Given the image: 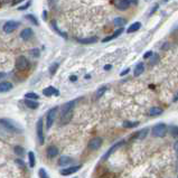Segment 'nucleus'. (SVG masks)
<instances>
[{"instance_id":"47","label":"nucleus","mask_w":178,"mask_h":178,"mask_svg":"<svg viewBox=\"0 0 178 178\" xmlns=\"http://www.w3.org/2000/svg\"><path fill=\"white\" fill-rule=\"evenodd\" d=\"M46 15H47V13H46V11H44V13H43V18H44V19H46Z\"/></svg>"},{"instance_id":"28","label":"nucleus","mask_w":178,"mask_h":178,"mask_svg":"<svg viewBox=\"0 0 178 178\" xmlns=\"http://www.w3.org/2000/svg\"><path fill=\"white\" fill-rule=\"evenodd\" d=\"M148 131H149V129L145 128V129H144L142 131H140V132L137 133V135H136L137 138H138V139H144V138H146V136H147V133H148Z\"/></svg>"},{"instance_id":"42","label":"nucleus","mask_w":178,"mask_h":178,"mask_svg":"<svg viewBox=\"0 0 178 178\" xmlns=\"http://www.w3.org/2000/svg\"><path fill=\"white\" fill-rule=\"evenodd\" d=\"M129 71H130V69H125V71H123V72L121 73V74H120V75H121V76H123V75L128 74V73H129Z\"/></svg>"},{"instance_id":"32","label":"nucleus","mask_w":178,"mask_h":178,"mask_svg":"<svg viewBox=\"0 0 178 178\" xmlns=\"http://www.w3.org/2000/svg\"><path fill=\"white\" fill-rule=\"evenodd\" d=\"M15 152H16L17 155H19V156H23V155L25 154V150L23 147L17 146V147H15Z\"/></svg>"},{"instance_id":"17","label":"nucleus","mask_w":178,"mask_h":178,"mask_svg":"<svg viewBox=\"0 0 178 178\" xmlns=\"http://www.w3.org/2000/svg\"><path fill=\"white\" fill-rule=\"evenodd\" d=\"M144 71H145L144 63H139L138 65L135 67V72H133V74H135V76H139V75L142 74V72H144Z\"/></svg>"},{"instance_id":"11","label":"nucleus","mask_w":178,"mask_h":178,"mask_svg":"<svg viewBox=\"0 0 178 178\" xmlns=\"http://www.w3.org/2000/svg\"><path fill=\"white\" fill-rule=\"evenodd\" d=\"M115 6H117V8L120 9V10H125V9H128L130 7L131 3L129 0H118L117 3H115Z\"/></svg>"},{"instance_id":"3","label":"nucleus","mask_w":178,"mask_h":178,"mask_svg":"<svg viewBox=\"0 0 178 178\" xmlns=\"http://www.w3.org/2000/svg\"><path fill=\"white\" fill-rule=\"evenodd\" d=\"M36 133H37V140L39 145H44V125H43V119H39L36 125Z\"/></svg>"},{"instance_id":"9","label":"nucleus","mask_w":178,"mask_h":178,"mask_svg":"<svg viewBox=\"0 0 178 178\" xmlns=\"http://www.w3.org/2000/svg\"><path fill=\"white\" fill-rule=\"evenodd\" d=\"M101 145H102V138H100V137H94V138L91 139L90 142H89V149H90V150H96V149H99L101 147Z\"/></svg>"},{"instance_id":"31","label":"nucleus","mask_w":178,"mask_h":178,"mask_svg":"<svg viewBox=\"0 0 178 178\" xmlns=\"http://www.w3.org/2000/svg\"><path fill=\"white\" fill-rule=\"evenodd\" d=\"M57 69H58V63H54L53 65L49 67V73H51L52 75H54L56 73V71H57Z\"/></svg>"},{"instance_id":"27","label":"nucleus","mask_w":178,"mask_h":178,"mask_svg":"<svg viewBox=\"0 0 178 178\" xmlns=\"http://www.w3.org/2000/svg\"><path fill=\"white\" fill-rule=\"evenodd\" d=\"M28 159H29V166L30 167H35V155L33 151L28 152Z\"/></svg>"},{"instance_id":"46","label":"nucleus","mask_w":178,"mask_h":178,"mask_svg":"<svg viewBox=\"0 0 178 178\" xmlns=\"http://www.w3.org/2000/svg\"><path fill=\"white\" fill-rule=\"evenodd\" d=\"M104 69H111V65H105V66H104Z\"/></svg>"},{"instance_id":"26","label":"nucleus","mask_w":178,"mask_h":178,"mask_svg":"<svg viewBox=\"0 0 178 178\" xmlns=\"http://www.w3.org/2000/svg\"><path fill=\"white\" fill-rule=\"evenodd\" d=\"M25 98L28 99V100H38L39 99V95L36 93H34V92H29V93H26L25 94Z\"/></svg>"},{"instance_id":"12","label":"nucleus","mask_w":178,"mask_h":178,"mask_svg":"<svg viewBox=\"0 0 178 178\" xmlns=\"http://www.w3.org/2000/svg\"><path fill=\"white\" fill-rule=\"evenodd\" d=\"M80 168H81V166H72V167H69V168L63 169L61 171V174L63 176H69V175H71V174H74V173H76V171H79Z\"/></svg>"},{"instance_id":"16","label":"nucleus","mask_w":178,"mask_h":178,"mask_svg":"<svg viewBox=\"0 0 178 178\" xmlns=\"http://www.w3.org/2000/svg\"><path fill=\"white\" fill-rule=\"evenodd\" d=\"M11 89H13V84H11L10 82H6V81H3V82H1V84H0V91H1L3 93L8 92V91H10Z\"/></svg>"},{"instance_id":"20","label":"nucleus","mask_w":178,"mask_h":178,"mask_svg":"<svg viewBox=\"0 0 178 178\" xmlns=\"http://www.w3.org/2000/svg\"><path fill=\"white\" fill-rule=\"evenodd\" d=\"M162 113V109L160 108H157V106H155V108H151L150 111H149V114L151 115V117H157V115H160Z\"/></svg>"},{"instance_id":"13","label":"nucleus","mask_w":178,"mask_h":178,"mask_svg":"<svg viewBox=\"0 0 178 178\" xmlns=\"http://www.w3.org/2000/svg\"><path fill=\"white\" fill-rule=\"evenodd\" d=\"M46 154H47L48 158H54L58 155V149L55 146H49L47 148V150H46Z\"/></svg>"},{"instance_id":"21","label":"nucleus","mask_w":178,"mask_h":178,"mask_svg":"<svg viewBox=\"0 0 178 178\" xmlns=\"http://www.w3.org/2000/svg\"><path fill=\"white\" fill-rule=\"evenodd\" d=\"M168 131H169L170 136L174 137V138H178V127L177 125H170L168 128Z\"/></svg>"},{"instance_id":"6","label":"nucleus","mask_w":178,"mask_h":178,"mask_svg":"<svg viewBox=\"0 0 178 178\" xmlns=\"http://www.w3.org/2000/svg\"><path fill=\"white\" fill-rule=\"evenodd\" d=\"M1 125H3L7 131H9V132H13V133L20 132V130H19L18 128L8 119H1Z\"/></svg>"},{"instance_id":"39","label":"nucleus","mask_w":178,"mask_h":178,"mask_svg":"<svg viewBox=\"0 0 178 178\" xmlns=\"http://www.w3.org/2000/svg\"><path fill=\"white\" fill-rule=\"evenodd\" d=\"M158 7H159V5H158V3H156V5H155V7H154V9H152V10L150 11V13H149V15H152V13H154L155 11H156V10L158 9Z\"/></svg>"},{"instance_id":"34","label":"nucleus","mask_w":178,"mask_h":178,"mask_svg":"<svg viewBox=\"0 0 178 178\" xmlns=\"http://www.w3.org/2000/svg\"><path fill=\"white\" fill-rule=\"evenodd\" d=\"M158 59H159V56H158L157 54H154L151 59H150V64H156L158 62Z\"/></svg>"},{"instance_id":"48","label":"nucleus","mask_w":178,"mask_h":178,"mask_svg":"<svg viewBox=\"0 0 178 178\" xmlns=\"http://www.w3.org/2000/svg\"><path fill=\"white\" fill-rule=\"evenodd\" d=\"M164 1H165V3H167V1H169V0H164Z\"/></svg>"},{"instance_id":"4","label":"nucleus","mask_w":178,"mask_h":178,"mask_svg":"<svg viewBox=\"0 0 178 178\" xmlns=\"http://www.w3.org/2000/svg\"><path fill=\"white\" fill-rule=\"evenodd\" d=\"M29 67V62L25 56H19L16 59V69L18 71H25Z\"/></svg>"},{"instance_id":"44","label":"nucleus","mask_w":178,"mask_h":178,"mask_svg":"<svg viewBox=\"0 0 178 178\" xmlns=\"http://www.w3.org/2000/svg\"><path fill=\"white\" fill-rule=\"evenodd\" d=\"M173 101H174V102H177V101H178V92L176 93V95L174 96V100H173Z\"/></svg>"},{"instance_id":"15","label":"nucleus","mask_w":178,"mask_h":178,"mask_svg":"<svg viewBox=\"0 0 178 178\" xmlns=\"http://www.w3.org/2000/svg\"><path fill=\"white\" fill-rule=\"evenodd\" d=\"M123 33V28H119V29H117L115 30L113 34L111 35V36H109V37H105V38H103L102 39V42L103 43H106V42H109V40H112V39H114V38H117V37H119L120 35L122 34Z\"/></svg>"},{"instance_id":"2","label":"nucleus","mask_w":178,"mask_h":178,"mask_svg":"<svg viewBox=\"0 0 178 178\" xmlns=\"http://www.w3.org/2000/svg\"><path fill=\"white\" fill-rule=\"evenodd\" d=\"M167 131H168V128L165 123H158V125H156L152 128L151 135L154 137H157V138L158 137H165Z\"/></svg>"},{"instance_id":"14","label":"nucleus","mask_w":178,"mask_h":178,"mask_svg":"<svg viewBox=\"0 0 178 178\" xmlns=\"http://www.w3.org/2000/svg\"><path fill=\"white\" fill-rule=\"evenodd\" d=\"M43 93H44V95L45 96H51L53 95V94H55V95H58V90L55 88H53V86H48V88L44 89V91H43Z\"/></svg>"},{"instance_id":"10","label":"nucleus","mask_w":178,"mask_h":178,"mask_svg":"<svg viewBox=\"0 0 178 178\" xmlns=\"http://www.w3.org/2000/svg\"><path fill=\"white\" fill-rule=\"evenodd\" d=\"M33 36H34V33H33L32 28H25V29L20 33V38L24 40H29Z\"/></svg>"},{"instance_id":"25","label":"nucleus","mask_w":178,"mask_h":178,"mask_svg":"<svg viewBox=\"0 0 178 178\" xmlns=\"http://www.w3.org/2000/svg\"><path fill=\"white\" fill-rule=\"evenodd\" d=\"M106 90H108V88H106V86H101V88H100L98 91H96L95 98H96V99H100L102 95H103L104 93H105V92H106Z\"/></svg>"},{"instance_id":"1","label":"nucleus","mask_w":178,"mask_h":178,"mask_svg":"<svg viewBox=\"0 0 178 178\" xmlns=\"http://www.w3.org/2000/svg\"><path fill=\"white\" fill-rule=\"evenodd\" d=\"M75 101H69L62 106L61 110V125H66L69 122V120L72 118L73 109H74Z\"/></svg>"},{"instance_id":"43","label":"nucleus","mask_w":178,"mask_h":178,"mask_svg":"<svg viewBox=\"0 0 178 178\" xmlns=\"http://www.w3.org/2000/svg\"><path fill=\"white\" fill-rule=\"evenodd\" d=\"M69 80H71V81H73V82H75V81L77 80V77L73 75V76H71V77H69Z\"/></svg>"},{"instance_id":"45","label":"nucleus","mask_w":178,"mask_h":178,"mask_svg":"<svg viewBox=\"0 0 178 178\" xmlns=\"http://www.w3.org/2000/svg\"><path fill=\"white\" fill-rule=\"evenodd\" d=\"M129 1H130L131 5H132V3H135V5H136V3H138V0H129Z\"/></svg>"},{"instance_id":"38","label":"nucleus","mask_w":178,"mask_h":178,"mask_svg":"<svg viewBox=\"0 0 178 178\" xmlns=\"http://www.w3.org/2000/svg\"><path fill=\"white\" fill-rule=\"evenodd\" d=\"M152 55H154V53L152 52H147L146 54H145V58H149V57H152Z\"/></svg>"},{"instance_id":"30","label":"nucleus","mask_w":178,"mask_h":178,"mask_svg":"<svg viewBox=\"0 0 178 178\" xmlns=\"http://www.w3.org/2000/svg\"><path fill=\"white\" fill-rule=\"evenodd\" d=\"M26 19H28V20L30 21V23H33L34 25H36V26H38V20L36 18H35L33 15H27L26 16Z\"/></svg>"},{"instance_id":"41","label":"nucleus","mask_w":178,"mask_h":178,"mask_svg":"<svg viewBox=\"0 0 178 178\" xmlns=\"http://www.w3.org/2000/svg\"><path fill=\"white\" fill-rule=\"evenodd\" d=\"M16 162H17V164H18V165L19 166H20V167H24V164H23V160H20V159H17L16 160Z\"/></svg>"},{"instance_id":"5","label":"nucleus","mask_w":178,"mask_h":178,"mask_svg":"<svg viewBox=\"0 0 178 178\" xmlns=\"http://www.w3.org/2000/svg\"><path fill=\"white\" fill-rule=\"evenodd\" d=\"M56 114H57V108H53V109H51L47 112V115H46V128L47 129H49L53 125Z\"/></svg>"},{"instance_id":"33","label":"nucleus","mask_w":178,"mask_h":178,"mask_svg":"<svg viewBox=\"0 0 178 178\" xmlns=\"http://www.w3.org/2000/svg\"><path fill=\"white\" fill-rule=\"evenodd\" d=\"M38 174H39V177L40 178H49V176H48L47 173H46V170L43 169V168H40L39 171H38Z\"/></svg>"},{"instance_id":"22","label":"nucleus","mask_w":178,"mask_h":178,"mask_svg":"<svg viewBox=\"0 0 178 178\" xmlns=\"http://www.w3.org/2000/svg\"><path fill=\"white\" fill-rule=\"evenodd\" d=\"M72 161H73L72 158L67 157V156H62L61 159H59V165H61V166H66V165H69V164H71Z\"/></svg>"},{"instance_id":"37","label":"nucleus","mask_w":178,"mask_h":178,"mask_svg":"<svg viewBox=\"0 0 178 178\" xmlns=\"http://www.w3.org/2000/svg\"><path fill=\"white\" fill-rule=\"evenodd\" d=\"M30 6V1H28V3H26V5H24V6H21V7H19V10H25V9H27L28 7Z\"/></svg>"},{"instance_id":"24","label":"nucleus","mask_w":178,"mask_h":178,"mask_svg":"<svg viewBox=\"0 0 178 178\" xmlns=\"http://www.w3.org/2000/svg\"><path fill=\"white\" fill-rule=\"evenodd\" d=\"M113 24H114L115 26H118V27H122V26H125V25L127 24V20H125V18H121V17H117V18L113 20Z\"/></svg>"},{"instance_id":"36","label":"nucleus","mask_w":178,"mask_h":178,"mask_svg":"<svg viewBox=\"0 0 178 178\" xmlns=\"http://www.w3.org/2000/svg\"><path fill=\"white\" fill-rule=\"evenodd\" d=\"M30 54H32L33 56H36V57H38V56H39V51L36 48V49H33V51L30 52Z\"/></svg>"},{"instance_id":"40","label":"nucleus","mask_w":178,"mask_h":178,"mask_svg":"<svg viewBox=\"0 0 178 178\" xmlns=\"http://www.w3.org/2000/svg\"><path fill=\"white\" fill-rule=\"evenodd\" d=\"M174 149H175L176 154H177V156H178V141H176L175 145H174Z\"/></svg>"},{"instance_id":"8","label":"nucleus","mask_w":178,"mask_h":178,"mask_svg":"<svg viewBox=\"0 0 178 178\" xmlns=\"http://www.w3.org/2000/svg\"><path fill=\"white\" fill-rule=\"evenodd\" d=\"M18 26H19V23L13 21V20H9L3 25V32L7 33V34H10V33H13L15 29H17Z\"/></svg>"},{"instance_id":"29","label":"nucleus","mask_w":178,"mask_h":178,"mask_svg":"<svg viewBox=\"0 0 178 178\" xmlns=\"http://www.w3.org/2000/svg\"><path fill=\"white\" fill-rule=\"evenodd\" d=\"M137 125H139V122H132V121H125L123 122V127L125 128H135L137 127Z\"/></svg>"},{"instance_id":"35","label":"nucleus","mask_w":178,"mask_h":178,"mask_svg":"<svg viewBox=\"0 0 178 178\" xmlns=\"http://www.w3.org/2000/svg\"><path fill=\"white\" fill-rule=\"evenodd\" d=\"M52 25H53V28H54V29H55V30H56V32L58 33V34H59V35H61V36H63V37H65V38H66V37H67L66 35L64 34V33H63V32H61V30H59V29H58V28H57V26H56V25H55V23H53V24H52Z\"/></svg>"},{"instance_id":"19","label":"nucleus","mask_w":178,"mask_h":178,"mask_svg":"<svg viewBox=\"0 0 178 178\" xmlns=\"http://www.w3.org/2000/svg\"><path fill=\"white\" fill-rule=\"evenodd\" d=\"M25 104H26L29 109H37L38 106H39V104L37 103L36 101H34V100H25Z\"/></svg>"},{"instance_id":"23","label":"nucleus","mask_w":178,"mask_h":178,"mask_svg":"<svg viewBox=\"0 0 178 178\" xmlns=\"http://www.w3.org/2000/svg\"><path fill=\"white\" fill-rule=\"evenodd\" d=\"M140 27H141V24L139 23V21H137V23H133V24L131 25V26L129 27V28H128L127 33H129V34H130V33L137 32V30H138L139 28H140Z\"/></svg>"},{"instance_id":"18","label":"nucleus","mask_w":178,"mask_h":178,"mask_svg":"<svg viewBox=\"0 0 178 178\" xmlns=\"http://www.w3.org/2000/svg\"><path fill=\"white\" fill-rule=\"evenodd\" d=\"M79 42L81 44H94V43L98 42V37H88V38H81L79 39Z\"/></svg>"},{"instance_id":"7","label":"nucleus","mask_w":178,"mask_h":178,"mask_svg":"<svg viewBox=\"0 0 178 178\" xmlns=\"http://www.w3.org/2000/svg\"><path fill=\"white\" fill-rule=\"evenodd\" d=\"M123 144H125V140H121V141H119V142H117L115 145H113V146H112L111 148H110L109 150L106 151V154L104 155L103 157H102V160H106V159H108V158H109L110 156H111V155L113 154V152H115V151L118 150V149L121 148V147L123 146Z\"/></svg>"}]
</instances>
